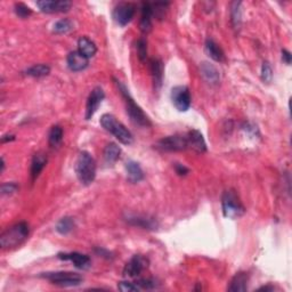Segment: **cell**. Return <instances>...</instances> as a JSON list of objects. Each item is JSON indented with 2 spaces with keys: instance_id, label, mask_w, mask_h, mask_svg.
Segmentation results:
<instances>
[{
  "instance_id": "1",
  "label": "cell",
  "mask_w": 292,
  "mask_h": 292,
  "mask_svg": "<svg viewBox=\"0 0 292 292\" xmlns=\"http://www.w3.org/2000/svg\"><path fill=\"white\" fill-rule=\"evenodd\" d=\"M116 83L117 88H119L120 94L122 95L124 103H126V111L129 117H130V120L139 127H150L151 121L149 119V117L144 113L142 108L134 101V98L131 97L127 87L119 80H116Z\"/></svg>"
},
{
  "instance_id": "2",
  "label": "cell",
  "mask_w": 292,
  "mask_h": 292,
  "mask_svg": "<svg viewBox=\"0 0 292 292\" xmlns=\"http://www.w3.org/2000/svg\"><path fill=\"white\" fill-rule=\"evenodd\" d=\"M29 225L25 222L15 224L5 231L0 236V245L2 249H13L21 245L29 236Z\"/></svg>"
},
{
  "instance_id": "3",
  "label": "cell",
  "mask_w": 292,
  "mask_h": 292,
  "mask_svg": "<svg viewBox=\"0 0 292 292\" xmlns=\"http://www.w3.org/2000/svg\"><path fill=\"white\" fill-rule=\"evenodd\" d=\"M75 174L82 185L88 186L95 180L96 177V162L90 153L83 151L75 162Z\"/></svg>"
},
{
  "instance_id": "4",
  "label": "cell",
  "mask_w": 292,
  "mask_h": 292,
  "mask_svg": "<svg viewBox=\"0 0 292 292\" xmlns=\"http://www.w3.org/2000/svg\"><path fill=\"white\" fill-rule=\"evenodd\" d=\"M101 124L106 131L112 134L120 143L124 144V145H130L132 140H134L131 132L129 131L122 123L119 122V121L116 119V117H113L112 115L106 113V115L102 116Z\"/></svg>"
},
{
  "instance_id": "5",
  "label": "cell",
  "mask_w": 292,
  "mask_h": 292,
  "mask_svg": "<svg viewBox=\"0 0 292 292\" xmlns=\"http://www.w3.org/2000/svg\"><path fill=\"white\" fill-rule=\"evenodd\" d=\"M223 214L226 218L235 219L244 215L245 209L234 189H227L222 198Z\"/></svg>"
},
{
  "instance_id": "6",
  "label": "cell",
  "mask_w": 292,
  "mask_h": 292,
  "mask_svg": "<svg viewBox=\"0 0 292 292\" xmlns=\"http://www.w3.org/2000/svg\"><path fill=\"white\" fill-rule=\"evenodd\" d=\"M41 278L47 279L53 284L62 288H71L78 287L82 283V278L77 273L72 272H53L45 273L41 275Z\"/></svg>"
},
{
  "instance_id": "7",
  "label": "cell",
  "mask_w": 292,
  "mask_h": 292,
  "mask_svg": "<svg viewBox=\"0 0 292 292\" xmlns=\"http://www.w3.org/2000/svg\"><path fill=\"white\" fill-rule=\"evenodd\" d=\"M158 147L167 152H178L188 149L186 135H174L160 139L158 142Z\"/></svg>"
},
{
  "instance_id": "8",
  "label": "cell",
  "mask_w": 292,
  "mask_h": 292,
  "mask_svg": "<svg viewBox=\"0 0 292 292\" xmlns=\"http://www.w3.org/2000/svg\"><path fill=\"white\" fill-rule=\"evenodd\" d=\"M172 101L180 112H186L191 108V93L186 86H177L172 90Z\"/></svg>"
},
{
  "instance_id": "9",
  "label": "cell",
  "mask_w": 292,
  "mask_h": 292,
  "mask_svg": "<svg viewBox=\"0 0 292 292\" xmlns=\"http://www.w3.org/2000/svg\"><path fill=\"white\" fill-rule=\"evenodd\" d=\"M136 7L134 3L121 2L113 10V18L120 26L127 25L135 16Z\"/></svg>"
},
{
  "instance_id": "10",
  "label": "cell",
  "mask_w": 292,
  "mask_h": 292,
  "mask_svg": "<svg viewBox=\"0 0 292 292\" xmlns=\"http://www.w3.org/2000/svg\"><path fill=\"white\" fill-rule=\"evenodd\" d=\"M149 266V260L142 255H136L131 258L123 268V275L127 278H136L142 274Z\"/></svg>"
},
{
  "instance_id": "11",
  "label": "cell",
  "mask_w": 292,
  "mask_h": 292,
  "mask_svg": "<svg viewBox=\"0 0 292 292\" xmlns=\"http://www.w3.org/2000/svg\"><path fill=\"white\" fill-rule=\"evenodd\" d=\"M105 97L104 90L101 87H96L92 90V93L89 94L88 100H87L86 104V120H90L94 117L95 113L97 112L98 108L102 104Z\"/></svg>"
},
{
  "instance_id": "12",
  "label": "cell",
  "mask_w": 292,
  "mask_h": 292,
  "mask_svg": "<svg viewBox=\"0 0 292 292\" xmlns=\"http://www.w3.org/2000/svg\"><path fill=\"white\" fill-rule=\"evenodd\" d=\"M37 6L39 7L41 12L47 14H54V13H64L67 12L71 8L72 2L67 0H41L37 2Z\"/></svg>"
},
{
  "instance_id": "13",
  "label": "cell",
  "mask_w": 292,
  "mask_h": 292,
  "mask_svg": "<svg viewBox=\"0 0 292 292\" xmlns=\"http://www.w3.org/2000/svg\"><path fill=\"white\" fill-rule=\"evenodd\" d=\"M58 258L60 260L71 261L79 269H88L92 265V260L88 256L79 252H59Z\"/></svg>"
},
{
  "instance_id": "14",
  "label": "cell",
  "mask_w": 292,
  "mask_h": 292,
  "mask_svg": "<svg viewBox=\"0 0 292 292\" xmlns=\"http://www.w3.org/2000/svg\"><path fill=\"white\" fill-rule=\"evenodd\" d=\"M66 63L69 69L73 72H79L85 70L88 66L89 58L83 56L79 51L71 52L66 58Z\"/></svg>"
},
{
  "instance_id": "15",
  "label": "cell",
  "mask_w": 292,
  "mask_h": 292,
  "mask_svg": "<svg viewBox=\"0 0 292 292\" xmlns=\"http://www.w3.org/2000/svg\"><path fill=\"white\" fill-rule=\"evenodd\" d=\"M187 146L189 149H192L193 151L198 153H204L207 151V144L206 140L203 138V135L201 134L199 130H193L188 131L187 135Z\"/></svg>"
},
{
  "instance_id": "16",
  "label": "cell",
  "mask_w": 292,
  "mask_h": 292,
  "mask_svg": "<svg viewBox=\"0 0 292 292\" xmlns=\"http://www.w3.org/2000/svg\"><path fill=\"white\" fill-rule=\"evenodd\" d=\"M152 3L143 2L142 3V15H140L139 28L143 33H149L152 30V18H153Z\"/></svg>"
},
{
  "instance_id": "17",
  "label": "cell",
  "mask_w": 292,
  "mask_h": 292,
  "mask_svg": "<svg viewBox=\"0 0 292 292\" xmlns=\"http://www.w3.org/2000/svg\"><path fill=\"white\" fill-rule=\"evenodd\" d=\"M127 223L132 226H137L144 230H157L158 223L154 218L147 217V216L140 215H129L127 217Z\"/></svg>"
},
{
  "instance_id": "18",
  "label": "cell",
  "mask_w": 292,
  "mask_h": 292,
  "mask_svg": "<svg viewBox=\"0 0 292 292\" xmlns=\"http://www.w3.org/2000/svg\"><path fill=\"white\" fill-rule=\"evenodd\" d=\"M150 69L153 78L154 89H160V87L162 86V80H164V63L159 58L151 59Z\"/></svg>"
},
{
  "instance_id": "19",
  "label": "cell",
  "mask_w": 292,
  "mask_h": 292,
  "mask_svg": "<svg viewBox=\"0 0 292 292\" xmlns=\"http://www.w3.org/2000/svg\"><path fill=\"white\" fill-rule=\"evenodd\" d=\"M249 275L245 272H240L231 281L229 291L231 292H243L248 289Z\"/></svg>"
},
{
  "instance_id": "20",
  "label": "cell",
  "mask_w": 292,
  "mask_h": 292,
  "mask_svg": "<svg viewBox=\"0 0 292 292\" xmlns=\"http://www.w3.org/2000/svg\"><path fill=\"white\" fill-rule=\"evenodd\" d=\"M201 74H202L204 80L208 83H211V85H217L219 79H221L218 70L208 62H203L201 64Z\"/></svg>"
},
{
  "instance_id": "21",
  "label": "cell",
  "mask_w": 292,
  "mask_h": 292,
  "mask_svg": "<svg viewBox=\"0 0 292 292\" xmlns=\"http://www.w3.org/2000/svg\"><path fill=\"white\" fill-rule=\"evenodd\" d=\"M126 172L129 181L131 183H138L144 178V172L140 168L139 164L135 161H128L126 164Z\"/></svg>"
},
{
  "instance_id": "22",
  "label": "cell",
  "mask_w": 292,
  "mask_h": 292,
  "mask_svg": "<svg viewBox=\"0 0 292 292\" xmlns=\"http://www.w3.org/2000/svg\"><path fill=\"white\" fill-rule=\"evenodd\" d=\"M206 53L211 59L216 60V62H223L225 58L223 49L212 39H208L206 41Z\"/></svg>"
},
{
  "instance_id": "23",
  "label": "cell",
  "mask_w": 292,
  "mask_h": 292,
  "mask_svg": "<svg viewBox=\"0 0 292 292\" xmlns=\"http://www.w3.org/2000/svg\"><path fill=\"white\" fill-rule=\"evenodd\" d=\"M78 51L80 52L83 56H86L87 58H90L96 54L97 47L96 45L87 37H81L78 41Z\"/></svg>"
},
{
  "instance_id": "24",
  "label": "cell",
  "mask_w": 292,
  "mask_h": 292,
  "mask_svg": "<svg viewBox=\"0 0 292 292\" xmlns=\"http://www.w3.org/2000/svg\"><path fill=\"white\" fill-rule=\"evenodd\" d=\"M47 164V158L45 157L43 153H37L32 159L31 162V178L32 180H35L40 175V173L43 172L45 166Z\"/></svg>"
},
{
  "instance_id": "25",
  "label": "cell",
  "mask_w": 292,
  "mask_h": 292,
  "mask_svg": "<svg viewBox=\"0 0 292 292\" xmlns=\"http://www.w3.org/2000/svg\"><path fill=\"white\" fill-rule=\"evenodd\" d=\"M120 154H121L120 147L117 146L116 143H109L104 149V153H103L104 160L106 161V164L112 165L119 160Z\"/></svg>"
},
{
  "instance_id": "26",
  "label": "cell",
  "mask_w": 292,
  "mask_h": 292,
  "mask_svg": "<svg viewBox=\"0 0 292 292\" xmlns=\"http://www.w3.org/2000/svg\"><path fill=\"white\" fill-rule=\"evenodd\" d=\"M51 73V67L45 64H36L26 70V74L33 78H43Z\"/></svg>"
},
{
  "instance_id": "27",
  "label": "cell",
  "mask_w": 292,
  "mask_h": 292,
  "mask_svg": "<svg viewBox=\"0 0 292 292\" xmlns=\"http://www.w3.org/2000/svg\"><path fill=\"white\" fill-rule=\"evenodd\" d=\"M74 229V221L71 217H64L56 225V231L60 235H67Z\"/></svg>"
},
{
  "instance_id": "28",
  "label": "cell",
  "mask_w": 292,
  "mask_h": 292,
  "mask_svg": "<svg viewBox=\"0 0 292 292\" xmlns=\"http://www.w3.org/2000/svg\"><path fill=\"white\" fill-rule=\"evenodd\" d=\"M63 139V129L59 126L52 127L48 135V143L52 147L58 146Z\"/></svg>"
},
{
  "instance_id": "29",
  "label": "cell",
  "mask_w": 292,
  "mask_h": 292,
  "mask_svg": "<svg viewBox=\"0 0 292 292\" xmlns=\"http://www.w3.org/2000/svg\"><path fill=\"white\" fill-rule=\"evenodd\" d=\"M72 29H73V23L70 20H67V18L58 21L53 26V31H54V33H58V35H65V33L70 32Z\"/></svg>"
},
{
  "instance_id": "30",
  "label": "cell",
  "mask_w": 292,
  "mask_h": 292,
  "mask_svg": "<svg viewBox=\"0 0 292 292\" xmlns=\"http://www.w3.org/2000/svg\"><path fill=\"white\" fill-rule=\"evenodd\" d=\"M241 5L240 1H235L232 3V8H231V18H232V23L235 29H238L241 26Z\"/></svg>"
},
{
  "instance_id": "31",
  "label": "cell",
  "mask_w": 292,
  "mask_h": 292,
  "mask_svg": "<svg viewBox=\"0 0 292 292\" xmlns=\"http://www.w3.org/2000/svg\"><path fill=\"white\" fill-rule=\"evenodd\" d=\"M135 283L139 288V290H152L158 287L157 281L153 279H139Z\"/></svg>"
},
{
  "instance_id": "32",
  "label": "cell",
  "mask_w": 292,
  "mask_h": 292,
  "mask_svg": "<svg viewBox=\"0 0 292 292\" xmlns=\"http://www.w3.org/2000/svg\"><path fill=\"white\" fill-rule=\"evenodd\" d=\"M14 10H15V14H16L17 16L21 17V18H26L32 14L31 8H30L29 6H26L25 3H23V2L15 3Z\"/></svg>"
},
{
  "instance_id": "33",
  "label": "cell",
  "mask_w": 292,
  "mask_h": 292,
  "mask_svg": "<svg viewBox=\"0 0 292 292\" xmlns=\"http://www.w3.org/2000/svg\"><path fill=\"white\" fill-rule=\"evenodd\" d=\"M261 79H263L264 82H267V83L272 81L273 71L268 62H264L263 66H261Z\"/></svg>"
},
{
  "instance_id": "34",
  "label": "cell",
  "mask_w": 292,
  "mask_h": 292,
  "mask_svg": "<svg viewBox=\"0 0 292 292\" xmlns=\"http://www.w3.org/2000/svg\"><path fill=\"white\" fill-rule=\"evenodd\" d=\"M117 289L122 292H137L139 291V288L136 286L134 282H128V281H123V282H119L117 284Z\"/></svg>"
},
{
  "instance_id": "35",
  "label": "cell",
  "mask_w": 292,
  "mask_h": 292,
  "mask_svg": "<svg viewBox=\"0 0 292 292\" xmlns=\"http://www.w3.org/2000/svg\"><path fill=\"white\" fill-rule=\"evenodd\" d=\"M137 53L139 59L144 62L147 58V44L144 39H139L137 41Z\"/></svg>"
},
{
  "instance_id": "36",
  "label": "cell",
  "mask_w": 292,
  "mask_h": 292,
  "mask_svg": "<svg viewBox=\"0 0 292 292\" xmlns=\"http://www.w3.org/2000/svg\"><path fill=\"white\" fill-rule=\"evenodd\" d=\"M18 189V185L15 184V183H5L1 185V188H0V191H1V194L2 195H10L15 193Z\"/></svg>"
},
{
  "instance_id": "37",
  "label": "cell",
  "mask_w": 292,
  "mask_h": 292,
  "mask_svg": "<svg viewBox=\"0 0 292 292\" xmlns=\"http://www.w3.org/2000/svg\"><path fill=\"white\" fill-rule=\"evenodd\" d=\"M175 170H176V173L179 176H185V175H187V174H188V169L186 168V167L180 165V164H176L175 165Z\"/></svg>"
},
{
  "instance_id": "38",
  "label": "cell",
  "mask_w": 292,
  "mask_h": 292,
  "mask_svg": "<svg viewBox=\"0 0 292 292\" xmlns=\"http://www.w3.org/2000/svg\"><path fill=\"white\" fill-rule=\"evenodd\" d=\"M282 59H283V62H286L288 64V65L291 64L292 55L289 51H287V49H283L282 51Z\"/></svg>"
},
{
  "instance_id": "39",
  "label": "cell",
  "mask_w": 292,
  "mask_h": 292,
  "mask_svg": "<svg viewBox=\"0 0 292 292\" xmlns=\"http://www.w3.org/2000/svg\"><path fill=\"white\" fill-rule=\"evenodd\" d=\"M14 139H15V136H14V135H5V136H2L1 142H2V143L12 142V140H14Z\"/></svg>"
},
{
  "instance_id": "40",
  "label": "cell",
  "mask_w": 292,
  "mask_h": 292,
  "mask_svg": "<svg viewBox=\"0 0 292 292\" xmlns=\"http://www.w3.org/2000/svg\"><path fill=\"white\" fill-rule=\"evenodd\" d=\"M259 291H274V287H261Z\"/></svg>"
},
{
  "instance_id": "41",
  "label": "cell",
  "mask_w": 292,
  "mask_h": 292,
  "mask_svg": "<svg viewBox=\"0 0 292 292\" xmlns=\"http://www.w3.org/2000/svg\"><path fill=\"white\" fill-rule=\"evenodd\" d=\"M3 169H5V160H3V158H1V173L3 172Z\"/></svg>"
}]
</instances>
